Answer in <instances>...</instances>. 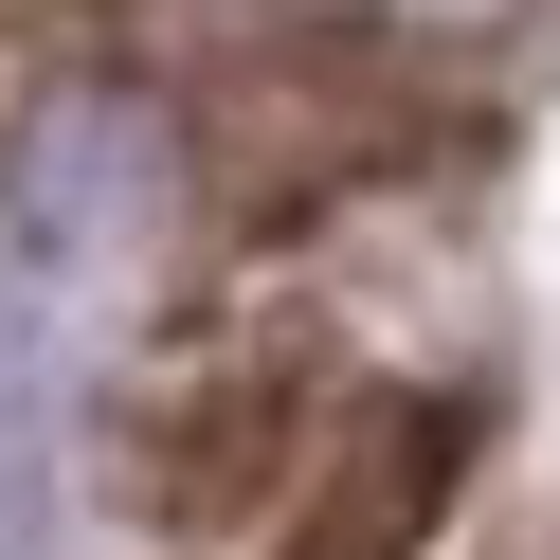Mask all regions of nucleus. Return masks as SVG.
I'll list each match as a JSON object with an SVG mask.
<instances>
[{
    "mask_svg": "<svg viewBox=\"0 0 560 560\" xmlns=\"http://www.w3.org/2000/svg\"><path fill=\"white\" fill-rule=\"evenodd\" d=\"M0 218L37 235L55 271H127L163 218H182V145H163V109H127V91H55V109L19 127V163H0Z\"/></svg>",
    "mask_w": 560,
    "mask_h": 560,
    "instance_id": "obj_1",
    "label": "nucleus"
}]
</instances>
